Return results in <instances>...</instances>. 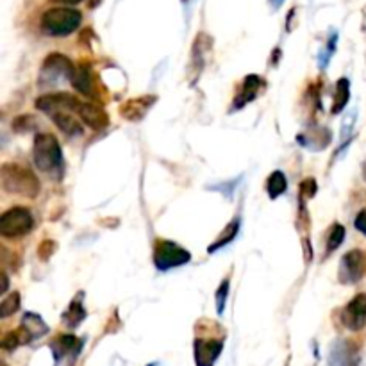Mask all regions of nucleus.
I'll use <instances>...</instances> for the list:
<instances>
[{"label":"nucleus","mask_w":366,"mask_h":366,"mask_svg":"<svg viewBox=\"0 0 366 366\" xmlns=\"http://www.w3.org/2000/svg\"><path fill=\"white\" fill-rule=\"evenodd\" d=\"M336 39H338V36L332 35L331 42L327 43V47H325V49L322 50L320 54H318V61H320V66H322V68H325V66H327V63L331 61L332 52H334V50H336Z\"/></svg>","instance_id":"32"},{"label":"nucleus","mask_w":366,"mask_h":366,"mask_svg":"<svg viewBox=\"0 0 366 366\" xmlns=\"http://www.w3.org/2000/svg\"><path fill=\"white\" fill-rule=\"evenodd\" d=\"M341 324L348 331H361L366 325V293H359L341 311Z\"/></svg>","instance_id":"10"},{"label":"nucleus","mask_w":366,"mask_h":366,"mask_svg":"<svg viewBox=\"0 0 366 366\" xmlns=\"http://www.w3.org/2000/svg\"><path fill=\"white\" fill-rule=\"evenodd\" d=\"M0 366H8V365H6V362H4V361H2V365H0Z\"/></svg>","instance_id":"40"},{"label":"nucleus","mask_w":366,"mask_h":366,"mask_svg":"<svg viewBox=\"0 0 366 366\" xmlns=\"http://www.w3.org/2000/svg\"><path fill=\"white\" fill-rule=\"evenodd\" d=\"M355 109H352L347 116H345L343 123H341V142H348V136H350L352 129H354V123H355Z\"/></svg>","instance_id":"31"},{"label":"nucleus","mask_w":366,"mask_h":366,"mask_svg":"<svg viewBox=\"0 0 366 366\" xmlns=\"http://www.w3.org/2000/svg\"><path fill=\"white\" fill-rule=\"evenodd\" d=\"M191 254L173 241L159 240L154 247V264L157 270L166 272L190 263Z\"/></svg>","instance_id":"7"},{"label":"nucleus","mask_w":366,"mask_h":366,"mask_svg":"<svg viewBox=\"0 0 366 366\" xmlns=\"http://www.w3.org/2000/svg\"><path fill=\"white\" fill-rule=\"evenodd\" d=\"M156 102H157L156 95L136 97V99H130L127 100L126 104H122V107H120V115H122V118L129 120V122H140V120L145 118L149 109Z\"/></svg>","instance_id":"14"},{"label":"nucleus","mask_w":366,"mask_h":366,"mask_svg":"<svg viewBox=\"0 0 366 366\" xmlns=\"http://www.w3.org/2000/svg\"><path fill=\"white\" fill-rule=\"evenodd\" d=\"M359 345L350 340H338L329 350V366H359Z\"/></svg>","instance_id":"11"},{"label":"nucleus","mask_w":366,"mask_h":366,"mask_svg":"<svg viewBox=\"0 0 366 366\" xmlns=\"http://www.w3.org/2000/svg\"><path fill=\"white\" fill-rule=\"evenodd\" d=\"M264 86V80L261 79L260 75H247L243 80V88H241V92L238 93L236 99H234V104H233V109H241V107H245L247 104H250L252 100H256L257 97H260V92L261 88Z\"/></svg>","instance_id":"17"},{"label":"nucleus","mask_w":366,"mask_h":366,"mask_svg":"<svg viewBox=\"0 0 366 366\" xmlns=\"http://www.w3.org/2000/svg\"><path fill=\"white\" fill-rule=\"evenodd\" d=\"M354 225L359 233H362L366 236V209L359 211L358 216H355V220H354Z\"/></svg>","instance_id":"34"},{"label":"nucleus","mask_w":366,"mask_h":366,"mask_svg":"<svg viewBox=\"0 0 366 366\" xmlns=\"http://www.w3.org/2000/svg\"><path fill=\"white\" fill-rule=\"evenodd\" d=\"M211 47L213 42L207 35H199L193 43V49H191V63H190V80L191 84H195V80L199 79V75L202 73L204 66H206V56L211 52Z\"/></svg>","instance_id":"12"},{"label":"nucleus","mask_w":366,"mask_h":366,"mask_svg":"<svg viewBox=\"0 0 366 366\" xmlns=\"http://www.w3.org/2000/svg\"><path fill=\"white\" fill-rule=\"evenodd\" d=\"M52 122L56 123L59 130L66 134V136H80L83 134V126L80 122H77L75 118L72 116V113H58V115L50 116Z\"/></svg>","instance_id":"21"},{"label":"nucleus","mask_w":366,"mask_h":366,"mask_svg":"<svg viewBox=\"0 0 366 366\" xmlns=\"http://www.w3.org/2000/svg\"><path fill=\"white\" fill-rule=\"evenodd\" d=\"M83 343L84 341L79 340V338H75L73 334L58 336V338L50 343L56 366H58L65 358H77V354L83 350Z\"/></svg>","instance_id":"13"},{"label":"nucleus","mask_w":366,"mask_h":366,"mask_svg":"<svg viewBox=\"0 0 366 366\" xmlns=\"http://www.w3.org/2000/svg\"><path fill=\"white\" fill-rule=\"evenodd\" d=\"M83 22V15L72 8H50L39 20V29L43 35L54 38H65L75 32Z\"/></svg>","instance_id":"3"},{"label":"nucleus","mask_w":366,"mask_h":366,"mask_svg":"<svg viewBox=\"0 0 366 366\" xmlns=\"http://www.w3.org/2000/svg\"><path fill=\"white\" fill-rule=\"evenodd\" d=\"M345 234H347V231H345L343 225L341 224L332 225V229L327 238V245H325V254H327V256H331L332 252L338 250V248L341 247V243H343L345 240Z\"/></svg>","instance_id":"26"},{"label":"nucleus","mask_w":366,"mask_h":366,"mask_svg":"<svg viewBox=\"0 0 366 366\" xmlns=\"http://www.w3.org/2000/svg\"><path fill=\"white\" fill-rule=\"evenodd\" d=\"M240 224H241L240 216H236L233 221H229V224L225 225V229L221 231L220 236H218L216 240L207 247V252H209V254H214V252H218L220 248H224L225 245L233 243V241L236 240L238 233H240Z\"/></svg>","instance_id":"19"},{"label":"nucleus","mask_w":366,"mask_h":366,"mask_svg":"<svg viewBox=\"0 0 366 366\" xmlns=\"http://www.w3.org/2000/svg\"><path fill=\"white\" fill-rule=\"evenodd\" d=\"M56 252V241L52 240H43L38 247V256L42 261H49L52 257V254Z\"/></svg>","instance_id":"33"},{"label":"nucleus","mask_w":366,"mask_h":366,"mask_svg":"<svg viewBox=\"0 0 366 366\" xmlns=\"http://www.w3.org/2000/svg\"><path fill=\"white\" fill-rule=\"evenodd\" d=\"M31 341H32L31 336L27 334L25 329H23L22 325H20V327L16 329V331L8 332V334H6L4 338H2V343H0V347L4 348V350L11 352V350H15V348L22 347V345L31 343Z\"/></svg>","instance_id":"24"},{"label":"nucleus","mask_w":366,"mask_h":366,"mask_svg":"<svg viewBox=\"0 0 366 366\" xmlns=\"http://www.w3.org/2000/svg\"><path fill=\"white\" fill-rule=\"evenodd\" d=\"M35 227V218L27 207L16 206L4 211L0 216V236L6 240H15L29 234Z\"/></svg>","instance_id":"4"},{"label":"nucleus","mask_w":366,"mask_h":366,"mask_svg":"<svg viewBox=\"0 0 366 366\" xmlns=\"http://www.w3.org/2000/svg\"><path fill=\"white\" fill-rule=\"evenodd\" d=\"M331 140H332V133L331 129H327V127H315V129H309L297 136L298 145L305 147V149L309 150H315V152L324 150L325 147H329Z\"/></svg>","instance_id":"16"},{"label":"nucleus","mask_w":366,"mask_h":366,"mask_svg":"<svg viewBox=\"0 0 366 366\" xmlns=\"http://www.w3.org/2000/svg\"><path fill=\"white\" fill-rule=\"evenodd\" d=\"M366 274V254L361 250L347 252L340 261L338 279L341 284H355Z\"/></svg>","instance_id":"9"},{"label":"nucleus","mask_w":366,"mask_h":366,"mask_svg":"<svg viewBox=\"0 0 366 366\" xmlns=\"http://www.w3.org/2000/svg\"><path fill=\"white\" fill-rule=\"evenodd\" d=\"M229 279H224L221 284L218 286L216 293H214V304H216V313L224 315L225 313V305H227V300H229Z\"/></svg>","instance_id":"28"},{"label":"nucleus","mask_w":366,"mask_h":366,"mask_svg":"<svg viewBox=\"0 0 366 366\" xmlns=\"http://www.w3.org/2000/svg\"><path fill=\"white\" fill-rule=\"evenodd\" d=\"M8 286H9V279H8V274H6V272H2V288H0V293L4 295L6 291H8Z\"/></svg>","instance_id":"35"},{"label":"nucleus","mask_w":366,"mask_h":366,"mask_svg":"<svg viewBox=\"0 0 366 366\" xmlns=\"http://www.w3.org/2000/svg\"><path fill=\"white\" fill-rule=\"evenodd\" d=\"M20 309V293L15 291V293L8 295V297L2 298L0 302V318H9L11 315H15L16 311Z\"/></svg>","instance_id":"27"},{"label":"nucleus","mask_w":366,"mask_h":366,"mask_svg":"<svg viewBox=\"0 0 366 366\" xmlns=\"http://www.w3.org/2000/svg\"><path fill=\"white\" fill-rule=\"evenodd\" d=\"M147 366H157V365H156V362H150V365H147Z\"/></svg>","instance_id":"39"},{"label":"nucleus","mask_w":366,"mask_h":366,"mask_svg":"<svg viewBox=\"0 0 366 366\" xmlns=\"http://www.w3.org/2000/svg\"><path fill=\"white\" fill-rule=\"evenodd\" d=\"M362 179H365V181H366V163H365V164H362Z\"/></svg>","instance_id":"38"},{"label":"nucleus","mask_w":366,"mask_h":366,"mask_svg":"<svg viewBox=\"0 0 366 366\" xmlns=\"http://www.w3.org/2000/svg\"><path fill=\"white\" fill-rule=\"evenodd\" d=\"M183 2H186V0H183Z\"/></svg>","instance_id":"41"},{"label":"nucleus","mask_w":366,"mask_h":366,"mask_svg":"<svg viewBox=\"0 0 366 366\" xmlns=\"http://www.w3.org/2000/svg\"><path fill=\"white\" fill-rule=\"evenodd\" d=\"M283 2H284V0H270V4L274 6L275 9H277V8H281V4H283Z\"/></svg>","instance_id":"37"},{"label":"nucleus","mask_w":366,"mask_h":366,"mask_svg":"<svg viewBox=\"0 0 366 366\" xmlns=\"http://www.w3.org/2000/svg\"><path fill=\"white\" fill-rule=\"evenodd\" d=\"M70 84H72L77 92L83 93V95L86 97H92L93 93H95V90H93L95 83H93L92 68H90L86 63H79V65L75 66V70H73L72 73V79H70Z\"/></svg>","instance_id":"18"},{"label":"nucleus","mask_w":366,"mask_h":366,"mask_svg":"<svg viewBox=\"0 0 366 366\" xmlns=\"http://www.w3.org/2000/svg\"><path fill=\"white\" fill-rule=\"evenodd\" d=\"M79 106L80 100L70 93H50V95L38 97L36 100V107L49 116L58 115V113H77Z\"/></svg>","instance_id":"8"},{"label":"nucleus","mask_w":366,"mask_h":366,"mask_svg":"<svg viewBox=\"0 0 366 366\" xmlns=\"http://www.w3.org/2000/svg\"><path fill=\"white\" fill-rule=\"evenodd\" d=\"M32 157H35V164L43 173L61 179L63 170H65V159H63L61 145L54 134H36L35 145H32Z\"/></svg>","instance_id":"1"},{"label":"nucleus","mask_w":366,"mask_h":366,"mask_svg":"<svg viewBox=\"0 0 366 366\" xmlns=\"http://www.w3.org/2000/svg\"><path fill=\"white\" fill-rule=\"evenodd\" d=\"M73 70H75V65L66 56L59 52L49 54L39 70V84L47 88L58 86L63 80L72 79Z\"/></svg>","instance_id":"6"},{"label":"nucleus","mask_w":366,"mask_h":366,"mask_svg":"<svg viewBox=\"0 0 366 366\" xmlns=\"http://www.w3.org/2000/svg\"><path fill=\"white\" fill-rule=\"evenodd\" d=\"M36 127V118L31 115H23V116H18L16 120H13V130L15 133H29V130H32Z\"/></svg>","instance_id":"29"},{"label":"nucleus","mask_w":366,"mask_h":366,"mask_svg":"<svg viewBox=\"0 0 366 366\" xmlns=\"http://www.w3.org/2000/svg\"><path fill=\"white\" fill-rule=\"evenodd\" d=\"M2 188L11 195H20L25 199H36L39 193V179L32 170L16 163H4L0 168Z\"/></svg>","instance_id":"2"},{"label":"nucleus","mask_w":366,"mask_h":366,"mask_svg":"<svg viewBox=\"0 0 366 366\" xmlns=\"http://www.w3.org/2000/svg\"><path fill=\"white\" fill-rule=\"evenodd\" d=\"M286 188H288L286 176H284L281 170H275V172L268 177L267 191L270 199H279V197L286 191Z\"/></svg>","instance_id":"25"},{"label":"nucleus","mask_w":366,"mask_h":366,"mask_svg":"<svg viewBox=\"0 0 366 366\" xmlns=\"http://www.w3.org/2000/svg\"><path fill=\"white\" fill-rule=\"evenodd\" d=\"M52 2H56V4H63V6H77V4H80L83 0H52Z\"/></svg>","instance_id":"36"},{"label":"nucleus","mask_w":366,"mask_h":366,"mask_svg":"<svg viewBox=\"0 0 366 366\" xmlns=\"http://www.w3.org/2000/svg\"><path fill=\"white\" fill-rule=\"evenodd\" d=\"M84 318H86V309H84L83 302H80V297H77L63 313V324L70 329H75L83 324Z\"/></svg>","instance_id":"22"},{"label":"nucleus","mask_w":366,"mask_h":366,"mask_svg":"<svg viewBox=\"0 0 366 366\" xmlns=\"http://www.w3.org/2000/svg\"><path fill=\"white\" fill-rule=\"evenodd\" d=\"M298 191H300V199L302 200L313 199L315 195H317V191H318L317 179H313V177H307V179H304L300 183V186H298Z\"/></svg>","instance_id":"30"},{"label":"nucleus","mask_w":366,"mask_h":366,"mask_svg":"<svg viewBox=\"0 0 366 366\" xmlns=\"http://www.w3.org/2000/svg\"><path fill=\"white\" fill-rule=\"evenodd\" d=\"M22 325L23 329L27 331V334L31 336V340H38V338H42L43 334H47L49 332V325L45 324V320H43L39 315L36 313H25L22 318Z\"/></svg>","instance_id":"20"},{"label":"nucleus","mask_w":366,"mask_h":366,"mask_svg":"<svg viewBox=\"0 0 366 366\" xmlns=\"http://www.w3.org/2000/svg\"><path fill=\"white\" fill-rule=\"evenodd\" d=\"M348 99H350V84H348V79H340L336 83V92H334V102H332V115H338L341 111L347 107Z\"/></svg>","instance_id":"23"},{"label":"nucleus","mask_w":366,"mask_h":366,"mask_svg":"<svg viewBox=\"0 0 366 366\" xmlns=\"http://www.w3.org/2000/svg\"><path fill=\"white\" fill-rule=\"evenodd\" d=\"M77 116L84 126H88L93 130H104L109 126V116H107L106 111L92 102H80Z\"/></svg>","instance_id":"15"},{"label":"nucleus","mask_w":366,"mask_h":366,"mask_svg":"<svg viewBox=\"0 0 366 366\" xmlns=\"http://www.w3.org/2000/svg\"><path fill=\"white\" fill-rule=\"evenodd\" d=\"M199 325V324H197ZM200 327V325H199ZM200 334L195 336L193 358L195 366H214L225 345V332L221 334H206L200 327Z\"/></svg>","instance_id":"5"}]
</instances>
